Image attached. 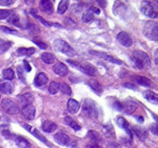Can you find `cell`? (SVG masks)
<instances>
[{
    "instance_id": "cell-1",
    "label": "cell",
    "mask_w": 158,
    "mask_h": 148,
    "mask_svg": "<svg viewBox=\"0 0 158 148\" xmlns=\"http://www.w3.org/2000/svg\"><path fill=\"white\" fill-rule=\"evenodd\" d=\"M133 61L135 62L136 67L141 69L148 68L151 66L150 58L145 52L136 50L133 53Z\"/></svg>"
},
{
    "instance_id": "cell-2",
    "label": "cell",
    "mask_w": 158,
    "mask_h": 148,
    "mask_svg": "<svg viewBox=\"0 0 158 148\" xmlns=\"http://www.w3.org/2000/svg\"><path fill=\"white\" fill-rule=\"evenodd\" d=\"M54 47L56 51L66 54L69 57H73L77 55V53L73 48L69 46L68 42L62 40H56L54 42Z\"/></svg>"
},
{
    "instance_id": "cell-3",
    "label": "cell",
    "mask_w": 158,
    "mask_h": 148,
    "mask_svg": "<svg viewBox=\"0 0 158 148\" xmlns=\"http://www.w3.org/2000/svg\"><path fill=\"white\" fill-rule=\"evenodd\" d=\"M83 113L87 118H97L98 116V110L97 104L91 99H85L83 104Z\"/></svg>"
},
{
    "instance_id": "cell-4",
    "label": "cell",
    "mask_w": 158,
    "mask_h": 148,
    "mask_svg": "<svg viewBox=\"0 0 158 148\" xmlns=\"http://www.w3.org/2000/svg\"><path fill=\"white\" fill-rule=\"evenodd\" d=\"M143 34L150 40L156 41L158 40V26L155 21H148L143 26Z\"/></svg>"
},
{
    "instance_id": "cell-5",
    "label": "cell",
    "mask_w": 158,
    "mask_h": 148,
    "mask_svg": "<svg viewBox=\"0 0 158 148\" xmlns=\"http://www.w3.org/2000/svg\"><path fill=\"white\" fill-rule=\"evenodd\" d=\"M67 62L69 63L72 67L76 68L77 69H78L88 75L93 76L97 74V69L90 64H81L77 62H74V61H70V60H68Z\"/></svg>"
},
{
    "instance_id": "cell-6",
    "label": "cell",
    "mask_w": 158,
    "mask_h": 148,
    "mask_svg": "<svg viewBox=\"0 0 158 148\" xmlns=\"http://www.w3.org/2000/svg\"><path fill=\"white\" fill-rule=\"evenodd\" d=\"M1 108L6 113L11 114V115H15L19 112V107L11 99H3L1 102Z\"/></svg>"
},
{
    "instance_id": "cell-7",
    "label": "cell",
    "mask_w": 158,
    "mask_h": 148,
    "mask_svg": "<svg viewBox=\"0 0 158 148\" xmlns=\"http://www.w3.org/2000/svg\"><path fill=\"white\" fill-rule=\"evenodd\" d=\"M87 137L89 138V144L88 147L89 148H101L100 146V142L101 138L100 135L94 131H90L87 134Z\"/></svg>"
},
{
    "instance_id": "cell-8",
    "label": "cell",
    "mask_w": 158,
    "mask_h": 148,
    "mask_svg": "<svg viewBox=\"0 0 158 148\" xmlns=\"http://www.w3.org/2000/svg\"><path fill=\"white\" fill-rule=\"evenodd\" d=\"M90 54L92 55H95L99 59H103L105 61H107L110 62H113L114 64H117V65H122V62L118 60L117 58L112 56L110 54H108L106 53H103V52H98V51H90Z\"/></svg>"
},
{
    "instance_id": "cell-9",
    "label": "cell",
    "mask_w": 158,
    "mask_h": 148,
    "mask_svg": "<svg viewBox=\"0 0 158 148\" xmlns=\"http://www.w3.org/2000/svg\"><path fill=\"white\" fill-rule=\"evenodd\" d=\"M117 40L118 41L126 47H129L133 45V40L130 37V35L126 32H120L119 34L117 35Z\"/></svg>"
},
{
    "instance_id": "cell-10",
    "label": "cell",
    "mask_w": 158,
    "mask_h": 148,
    "mask_svg": "<svg viewBox=\"0 0 158 148\" xmlns=\"http://www.w3.org/2000/svg\"><path fill=\"white\" fill-rule=\"evenodd\" d=\"M141 11L147 17L151 18H157V11H156L155 7L150 3L146 2V4L141 8Z\"/></svg>"
},
{
    "instance_id": "cell-11",
    "label": "cell",
    "mask_w": 158,
    "mask_h": 148,
    "mask_svg": "<svg viewBox=\"0 0 158 148\" xmlns=\"http://www.w3.org/2000/svg\"><path fill=\"white\" fill-rule=\"evenodd\" d=\"M23 127H24L27 131H28L30 133H32V134H33L36 138H38L39 140L41 141V142L44 143V144H46V145H48V139H47L45 137L43 136V135H42V134H41L38 130L34 129V127H32L31 125H27V124H24V125H23Z\"/></svg>"
},
{
    "instance_id": "cell-12",
    "label": "cell",
    "mask_w": 158,
    "mask_h": 148,
    "mask_svg": "<svg viewBox=\"0 0 158 148\" xmlns=\"http://www.w3.org/2000/svg\"><path fill=\"white\" fill-rule=\"evenodd\" d=\"M21 115L22 117L27 120H33L35 117V108L32 104L27 105L23 107L21 110Z\"/></svg>"
},
{
    "instance_id": "cell-13",
    "label": "cell",
    "mask_w": 158,
    "mask_h": 148,
    "mask_svg": "<svg viewBox=\"0 0 158 148\" xmlns=\"http://www.w3.org/2000/svg\"><path fill=\"white\" fill-rule=\"evenodd\" d=\"M116 123H117V125H118L121 129H123V130L126 131V132L128 134L130 139L132 140V138H133V131H132V128L130 127L128 122L124 118L119 117V118H118L117 120H116Z\"/></svg>"
},
{
    "instance_id": "cell-14",
    "label": "cell",
    "mask_w": 158,
    "mask_h": 148,
    "mask_svg": "<svg viewBox=\"0 0 158 148\" xmlns=\"http://www.w3.org/2000/svg\"><path fill=\"white\" fill-rule=\"evenodd\" d=\"M132 131L135 132V134L138 137V138L141 141L146 140L148 137V131L146 128L141 127V126H134L132 128Z\"/></svg>"
},
{
    "instance_id": "cell-15",
    "label": "cell",
    "mask_w": 158,
    "mask_h": 148,
    "mask_svg": "<svg viewBox=\"0 0 158 148\" xmlns=\"http://www.w3.org/2000/svg\"><path fill=\"white\" fill-rule=\"evenodd\" d=\"M122 104V110L124 111L125 113L127 114H132L133 112L135 111V110L137 109V105L134 101L131 100H126L125 102H121Z\"/></svg>"
},
{
    "instance_id": "cell-16",
    "label": "cell",
    "mask_w": 158,
    "mask_h": 148,
    "mask_svg": "<svg viewBox=\"0 0 158 148\" xmlns=\"http://www.w3.org/2000/svg\"><path fill=\"white\" fill-rule=\"evenodd\" d=\"M53 71L60 76H65L69 73L68 67L62 62L56 63L54 67H53Z\"/></svg>"
},
{
    "instance_id": "cell-17",
    "label": "cell",
    "mask_w": 158,
    "mask_h": 148,
    "mask_svg": "<svg viewBox=\"0 0 158 148\" xmlns=\"http://www.w3.org/2000/svg\"><path fill=\"white\" fill-rule=\"evenodd\" d=\"M54 138H55V140H56V142L57 144H59L61 146H68L69 144L70 143L69 137L67 134L63 133V132H58V133H56L55 135V137H54Z\"/></svg>"
},
{
    "instance_id": "cell-18",
    "label": "cell",
    "mask_w": 158,
    "mask_h": 148,
    "mask_svg": "<svg viewBox=\"0 0 158 148\" xmlns=\"http://www.w3.org/2000/svg\"><path fill=\"white\" fill-rule=\"evenodd\" d=\"M34 100V95L32 93H26V94H23L19 97V102H20V105L22 107H25V106L29 105V104H32Z\"/></svg>"
},
{
    "instance_id": "cell-19",
    "label": "cell",
    "mask_w": 158,
    "mask_h": 148,
    "mask_svg": "<svg viewBox=\"0 0 158 148\" xmlns=\"http://www.w3.org/2000/svg\"><path fill=\"white\" fill-rule=\"evenodd\" d=\"M87 84L90 86V88L96 93L97 95L100 96L103 92V88H102L101 84L96 81L95 79H90L87 82Z\"/></svg>"
},
{
    "instance_id": "cell-20",
    "label": "cell",
    "mask_w": 158,
    "mask_h": 148,
    "mask_svg": "<svg viewBox=\"0 0 158 148\" xmlns=\"http://www.w3.org/2000/svg\"><path fill=\"white\" fill-rule=\"evenodd\" d=\"M41 128L45 132H53L57 129V125L50 120H45L42 122Z\"/></svg>"
},
{
    "instance_id": "cell-21",
    "label": "cell",
    "mask_w": 158,
    "mask_h": 148,
    "mask_svg": "<svg viewBox=\"0 0 158 148\" xmlns=\"http://www.w3.org/2000/svg\"><path fill=\"white\" fill-rule=\"evenodd\" d=\"M14 90V86L13 84L10 82H3L0 84V91L3 94L6 95H11V93Z\"/></svg>"
},
{
    "instance_id": "cell-22",
    "label": "cell",
    "mask_w": 158,
    "mask_h": 148,
    "mask_svg": "<svg viewBox=\"0 0 158 148\" xmlns=\"http://www.w3.org/2000/svg\"><path fill=\"white\" fill-rule=\"evenodd\" d=\"M68 110L70 113L75 114L77 113L80 109V103L77 101H76L73 98L69 99L68 101Z\"/></svg>"
},
{
    "instance_id": "cell-23",
    "label": "cell",
    "mask_w": 158,
    "mask_h": 148,
    "mask_svg": "<svg viewBox=\"0 0 158 148\" xmlns=\"http://www.w3.org/2000/svg\"><path fill=\"white\" fill-rule=\"evenodd\" d=\"M40 7L43 11H45L48 14L53 13V5L49 0H42L40 3Z\"/></svg>"
},
{
    "instance_id": "cell-24",
    "label": "cell",
    "mask_w": 158,
    "mask_h": 148,
    "mask_svg": "<svg viewBox=\"0 0 158 148\" xmlns=\"http://www.w3.org/2000/svg\"><path fill=\"white\" fill-rule=\"evenodd\" d=\"M48 82V75L45 73H40L34 80V84L37 87H40V86L45 85Z\"/></svg>"
},
{
    "instance_id": "cell-25",
    "label": "cell",
    "mask_w": 158,
    "mask_h": 148,
    "mask_svg": "<svg viewBox=\"0 0 158 148\" xmlns=\"http://www.w3.org/2000/svg\"><path fill=\"white\" fill-rule=\"evenodd\" d=\"M143 97H144L145 99H147L148 102H152L154 104H156L158 102L157 95H156L155 92H153V91H144V92H143Z\"/></svg>"
},
{
    "instance_id": "cell-26",
    "label": "cell",
    "mask_w": 158,
    "mask_h": 148,
    "mask_svg": "<svg viewBox=\"0 0 158 148\" xmlns=\"http://www.w3.org/2000/svg\"><path fill=\"white\" fill-rule=\"evenodd\" d=\"M35 53V48L34 47H20L19 48L17 51V55L19 56H31Z\"/></svg>"
},
{
    "instance_id": "cell-27",
    "label": "cell",
    "mask_w": 158,
    "mask_h": 148,
    "mask_svg": "<svg viewBox=\"0 0 158 148\" xmlns=\"http://www.w3.org/2000/svg\"><path fill=\"white\" fill-rule=\"evenodd\" d=\"M135 81L136 83H138L139 85L143 86V87H150L152 82H150V80L148 79L147 77L141 76V75H137L135 77Z\"/></svg>"
},
{
    "instance_id": "cell-28",
    "label": "cell",
    "mask_w": 158,
    "mask_h": 148,
    "mask_svg": "<svg viewBox=\"0 0 158 148\" xmlns=\"http://www.w3.org/2000/svg\"><path fill=\"white\" fill-rule=\"evenodd\" d=\"M15 143H16V145L19 148H31L30 143L26 138H24L23 137L18 136L15 139Z\"/></svg>"
},
{
    "instance_id": "cell-29",
    "label": "cell",
    "mask_w": 158,
    "mask_h": 148,
    "mask_svg": "<svg viewBox=\"0 0 158 148\" xmlns=\"http://www.w3.org/2000/svg\"><path fill=\"white\" fill-rule=\"evenodd\" d=\"M64 122H65L68 125H69V126H70L73 130H75V131H79V130H81V126H80L75 120L72 119L70 117H65Z\"/></svg>"
},
{
    "instance_id": "cell-30",
    "label": "cell",
    "mask_w": 158,
    "mask_h": 148,
    "mask_svg": "<svg viewBox=\"0 0 158 148\" xmlns=\"http://www.w3.org/2000/svg\"><path fill=\"white\" fill-rule=\"evenodd\" d=\"M40 58L47 64H52V63L55 62V60H56L55 55H53L52 54H49V53H43V54H41Z\"/></svg>"
},
{
    "instance_id": "cell-31",
    "label": "cell",
    "mask_w": 158,
    "mask_h": 148,
    "mask_svg": "<svg viewBox=\"0 0 158 148\" xmlns=\"http://www.w3.org/2000/svg\"><path fill=\"white\" fill-rule=\"evenodd\" d=\"M69 8V1H66V0H62L60 2L59 6H58V8H57V12L59 14H63L65 11L68 10Z\"/></svg>"
},
{
    "instance_id": "cell-32",
    "label": "cell",
    "mask_w": 158,
    "mask_h": 148,
    "mask_svg": "<svg viewBox=\"0 0 158 148\" xmlns=\"http://www.w3.org/2000/svg\"><path fill=\"white\" fill-rule=\"evenodd\" d=\"M8 22L15 26H18V27H21V25H20V21H19V17L17 14H12V15H10L9 16V19H8Z\"/></svg>"
},
{
    "instance_id": "cell-33",
    "label": "cell",
    "mask_w": 158,
    "mask_h": 148,
    "mask_svg": "<svg viewBox=\"0 0 158 148\" xmlns=\"http://www.w3.org/2000/svg\"><path fill=\"white\" fill-rule=\"evenodd\" d=\"M93 18H94V14H93V12L90 11V10L85 11L84 14H83V16H82V20L85 23L90 22Z\"/></svg>"
},
{
    "instance_id": "cell-34",
    "label": "cell",
    "mask_w": 158,
    "mask_h": 148,
    "mask_svg": "<svg viewBox=\"0 0 158 148\" xmlns=\"http://www.w3.org/2000/svg\"><path fill=\"white\" fill-rule=\"evenodd\" d=\"M11 42L6 41V40H0V54H5L10 47H11Z\"/></svg>"
},
{
    "instance_id": "cell-35",
    "label": "cell",
    "mask_w": 158,
    "mask_h": 148,
    "mask_svg": "<svg viewBox=\"0 0 158 148\" xmlns=\"http://www.w3.org/2000/svg\"><path fill=\"white\" fill-rule=\"evenodd\" d=\"M59 90L62 91L63 94L68 95V96H70V95L72 94V90H71L70 87L69 85H67L66 83H64V82L59 84Z\"/></svg>"
},
{
    "instance_id": "cell-36",
    "label": "cell",
    "mask_w": 158,
    "mask_h": 148,
    "mask_svg": "<svg viewBox=\"0 0 158 148\" xmlns=\"http://www.w3.org/2000/svg\"><path fill=\"white\" fill-rule=\"evenodd\" d=\"M3 76L6 80L11 81L14 78V72L11 68H6L3 72Z\"/></svg>"
},
{
    "instance_id": "cell-37",
    "label": "cell",
    "mask_w": 158,
    "mask_h": 148,
    "mask_svg": "<svg viewBox=\"0 0 158 148\" xmlns=\"http://www.w3.org/2000/svg\"><path fill=\"white\" fill-rule=\"evenodd\" d=\"M31 14L34 16L35 18H37L38 20H39L40 22L41 23V24H43L44 26H54V24H52V23H49V22H48V21H46L45 19H43L41 17H40L39 15H37L36 13H35V11H34V10H32L31 11Z\"/></svg>"
},
{
    "instance_id": "cell-38",
    "label": "cell",
    "mask_w": 158,
    "mask_h": 148,
    "mask_svg": "<svg viewBox=\"0 0 158 148\" xmlns=\"http://www.w3.org/2000/svg\"><path fill=\"white\" fill-rule=\"evenodd\" d=\"M48 91L51 95H55L59 91V84L56 82H52L50 85L48 87Z\"/></svg>"
},
{
    "instance_id": "cell-39",
    "label": "cell",
    "mask_w": 158,
    "mask_h": 148,
    "mask_svg": "<svg viewBox=\"0 0 158 148\" xmlns=\"http://www.w3.org/2000/svg\"><path fill=\"white\" fill-rule=\"evenodd\" d=\"M65 26H66L67 28L72 29L76 27L77 24H76V22L74 21L73 19H71V18H67L65 19Z\"/></svg>"
},
{
    "instance_id": "cell-40",
    "label": "cell",
    "mask_w": 158,
    "mask_h": 148,
    "mask_svg": "<svg viewBox=\"0 0 158 148\" xmlns=\"http://www.w3.org/2000/svg\"><path fill=\"white\" fill-rule=\"evenodd\" d=\"M0 30H1V31H3L4 33H6V34H18L17 30L9 28V27H7V26H0Z\"/></svg>"
},
{
    "instance_id": "cell-41",
    "label": "cell",
    "mask_w": 158,
    "mask_h": 148,
    "mask_svg": "<svg viewBox=\"0 0 158 148\" xmlns=\"http://www.w3.org/2000/svg\"><path fill=\"white\" fill-rule=\"evenodd\" d=\"M11 15V11L8 10H0V20L6 19Z\"/></svg>"
},
{
    "instance_id": "cell-42",
    "label": "cell",
    "mask_w": 158,
    "mask_h": 148,
    "mask_svg": "<svg viewBox=\"0 0 158 148\" xmlns=\"http://www.w3.org/2000/svg\"><path fill=\"white\" fill-rule=\"evenodd\" d=\"M33 41H34L36 45L39 46L40 48H41V49H47V47H48V46L46 45L45 43H44L43 41H41V40H36V39H33Z\"/></svg>"
},
{
    "instance_id": "cell-43",
    "label": "cell",
    "mask_w": 158,
    "mask_h": 148,
    "mask_svg": "<svg viewBox=\"0 0 158 148\" xmlns=\"http://www.w3.org/2000/svg\"><path fill=\"white\" fill-rule=\"evenodd\" d=\"M13 0H0V6H11V4H13Z\"/></svg>"
},
{
    "instance_id": "cell-44",
    "label": "cell",
    "mask_w": 158,
    "mask_h": 148,
    "mask_svg": "<svg viewBox=\"0 0 158 148\" xmlns=\"http://www.w3.org/2000/svg\"><path fill=\"white\" fill-rule=\"evenodd\" d=\"M23 67H24V70L26 71V72H30L31 71V67H30V65H29V63L27 62V61H23Z\"/></svg>"
},
{
    "instance_id": "cell-45",
    "label": "cell",
    "mask_w": 158,
    "mask_h": 148,
    "mask_svg": "<svg viewBox=\"0 0 158 148\" xmlns=\"http://www.w3.org/2000/svg\"><path fill=\"white\" fill-rule=\"evenodd\" d=\"M123 87L125 88H128V89H132V90H138V88L136 87L135 85H134V84H132V83H129V82H126V83H123L122 84Z\"/></svg>"
},
{
    "instance_id": "cell-46",
    "label": "cell",
    "mask_w": 158,
    "mask_h": 148,
    "mask_svg": "<svg viewBox=\"0 0 158 148\" xmlns=\"http://www.w3.org/2000/svg\"><path fill=\"white\" fill-rule=\"evenodd\" d=\"M150 131H151V132H153V134L157 135V125L156 124H154V125H151Z\"/></svg>"
},
{
    "instance_id": "cell-47",
    "label": "cell",
    "mask_w": 158,
    "mask_h": 148,
    "mask_svg": "<svg viewBox=\"0 0 158 148\" xmlns=\"http://www.w3.org/2000/svg\"><path fill=\"white\" fill-rule=\"evenodd\" d=\"M0 119H1V116H0Z\"/></svg>"
}]
</instances>
